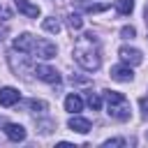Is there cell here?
<instances>
[{
	"label": "cell",
	"mask_w": 148,
	"mask_h": 148,
	"mask_svg": "<svg viewBox=\"0 0 148 148\" xmlns=\"http://www.w3.org/2000/svg\"><path fill=\"white\" fill-rule=\"evenodd\" d=\"M74 60L86 72L99 69L102 56H99V46H97V39L92 37V32H86L83 37H79V42L74 44Z\"/></svg>",
	"instance_id": "obj_1"
},
{
	"label": "cell",
	"mask_w": 148,
	"mask_h": 148,
	"mask_svg": "<svg viewBox=\"0 0 148 148\" xmlns=\"http://www.w3.org/2000/svg\"><path fill=\"white\" fill-rule=\"evenodd\" d=\"M104 97H106V113L113 120H120V123L130 120L132 106H130V102H127V97L123 92H118V90H104Z\"/></svg>",
	"instance_id": "obj_2"
},
{
	"label": "cell",
	"mask_w": 148,
	"mask_h": 148,
	"mask_svg": "<svg viewBox=\"0 0 148 148\" xmlns=\"http://www.w3.org/2000/svg\"><path fill=\"white\" fill-rule=\"evenodd\" d=\"M56 44H51V42H46V39H35L32 42V49H30V53L32 56H37V58H42V60H51V58H56Z\"/></svg>",
	"instance_id": "obj_3"
},
{
	"label": "cell",
	"mask_w": 148,
	"mask_h": 148,
	"mask_svg": "<svg viewBox=\"0 0 148 148\" xmlns=\"http://www.w3.org/2000/svg\"><path fill=\"white\" fill-rule=\"evenodd\" d=\"M118 56H120V60H123L125 65H130V67H134V65H141V62H143L141 51H139V49H134V46H120V49H118Z\"/></svg>",
	"instance_id": "obj_4"
},
{
	"label": "cell",
	"mask_w": 148,
	"mask_h": 148,
	"mask_svg": "<svg viewBox=\"0 0 148 148\" xmlns=\"http://www.w3.org/2000/svg\"><path fill=\"white\" fill-rule=\"evenodd\" d=\"M35 74H37V79H42V81H46L51 86L60 83V74L53 67H49V65H35Z\"/></svg>",
	"instance_id": "obj_5"
},
{
	"label": "cell",
	"mask_w": 148,
	"mask_h": 148,
	"mask_svg": "<svg viewBox=\"0 0 148 148\" xmlns=\"http://www.w3.org/2000/svg\"><path fill=\"white\" fill-rule=\"evenodd\" d=\"M111 79L113 81H120V83H127L134 79V72L130 65H113L111 67Z\"/></svg>",
	"instance_id": "obj_6"
},
{
	"label": "cell",
	"mask_w": 148,
	"mask_h": 148,
	"mask_svg": "<svg viewBox=\"0 0 148 148\" xmlns=\"http://www.w3.org/2000/svg\"><path fill=\"white\" fill-rule=\"evenodd\" d=\"M18 99H21V92H18L16 88L7 86V88L0 90V104H2V106H14Z\"/></svg>",
	"instance_id": "obj_7"
},
{
	"label": "cell",
	"mask_w": 148,
	"mask_h": 148,
	"mask_svg": "<svg viewBox=\"0 0 148 148\" xmlns=\"http://www.w3.org/2000/svg\"><path fill=\"white\" fill-rule=\"evenodd\" d=\"M90 127H92V125H90V120H88V118H81V116H76V113L69 118V130H72V132L88 134V132H90Z\"/></svg>",
	"instance_id": "obj_8"
},
{
	"label": "cell",
	"mask_w": 148,
	"mask_h": 148,
	"mask_svg": "<svg viewBox=\"0 0 148 148\" xmlns=\"http://www.w3.org/2000/svg\"><path fill=\"white\" fill-rule=\"evenodd\" d=\"M5 134H7L9 141H16V143L25 139V130H23V125H16V123H7V125H5Z\"/></svg>",
	"instance_id": "obj_9"
},
{
	"label": "cell",
	"mask_w": 148,
	"mask_h": 148,
	"mask_svg": "<svg viewBox=\"0 0 148 148\" xmlns=\"http://www.w3.org/2000/svg\"><path fill=\"white\" fill-rule=\"evenodd\" d=\"M14 5H16V9H18L21 14H25L28 18H37V16H39V7L32 5L30 0H14Z\"/></svg>",
	"instance_id": "obj_10"
},
{
	"label": "cell",
	"mask_w": 148,
	"mask_h": 148,
	"mask_svg": "<svg viewBox=\"0 0 148 148\" xmlns=\"http://www.w3.org/2000/svg\"><path fill=\"white\" fill-rule=\"evenodd\" d=\"M32 42H35V37H32V35H28V32H23V35H18V37L14 39V49H16V51H21V53H30Z\"/></svg>",
	"instance_id": "obj_11"
},
{
	"label": "cell",
	"mask_w": 148,
	"mask_h": 148,
	"mask_svg": "<svg viewBox=\"0 0 148 148\" xmlns=\"http://www.w3.org/2000/svg\"><path fill=\"white\" fill-rule=\"evenodd\" d=\"M81 109H83V99H81L79 95L72 92V95L65 97V111H69V113H79Z\"/></svg>",
	"instance_id": "obj_12"
},
{
	"label": "cell",
	"mask_w": 148,
	"mask_h": 148,
	"mask_svg": "<svg viewBox=\"0 0 148 148\" xmlns=\"http://www.w3.org/2000/svg\"><path fill=\"white\" fill-rule=\"evenodd\" d=\"M116 12L120 16H127L134 12V0H116Z\"/></svg>",
	"instance_id": "obj_13"
},
{
	"label": "cell",
	"mask_w": 148,
	"mask_h": 148,
	"mask_svg": "<svg viewBox=\"0 0 148 148\" xmlns=\"http://www.w3.org/2000/svg\"><path fill=\"white\" fill-rule=\"evenodd\" d=\"M42 28H44L46 32H53V35H58V32H60V21H58V18H53V16H49V18H44Z\"/></svg>",
	"instance_id": "obj_14"
},
{
	"label": "cell",
	"mask_w": 148,
	"mask_h": 148,
	"mask_svg": "<svg viewBox=\"0 0 148 148\" xmlns=\"http://www.w3.org/2000/svg\"><path fill=\"white\" fill-rule=\"evenodd\" d=\"M86 102H88V106H90V109H95V111L102 106V97H99L97 92H92V90H90V92H86Z\"/></svg>",
	"instance_id": "obj_15"
},
{
	"label": "cell",
	"mask_w": 148,
	"mask_h": 148,
	"mask_svg": "<svg viewBox=\"0 0 148 148\" xmlns=\"http://www.w3.org/2000/svg\"><path fill=\"white\" fill-rule=\"evenodd\" d=\"M67 23H69L72 30H81V28H83V18H81L79 14H69V16H67Z\"/></svg>",
	"instance_id": "obj_16"
},
{
	"label": "cell",
	"mask_w": 148,
	"mask_h": 148,
	"mask_svg": "<svg viewBox=\"0 0 148 148\" xmlns=\"http://www.w3.org/2000/svg\"><path fill=\"white\" fill-rule=\"evenodd\" d=\"M28 106H30L32 111H39V113H42V111H46V102H42V99H30V102H28Z\"/></svg>",
	"instance_id": "obj_17"
},
{
	"label": "cell",
	"mask_w": 148,
	"mask_h": 148,
	"mask_svg": "<svg viewBox=\"0 0 148 148\" xmlns=\"http://www.w3.org/2000/svg\"><path fill=\"white\" fill-rule=\"evenodd\" d=\"M113 146H127V141L125 139H109V141H104V148H113Z\"/></svg>",
	"instance_id": "obj_18"
},
{
	"label": "cell",
	"mask_w": 148,
	"mask_h": 148,
	"mask_svg": "<svg viewBox=\"0 0 148 148\" xmlns=\"http://www.w3.org/2000/svg\"><path fill=\"white\" fill-rule=\"evenodd\" d=\"M120 35H123V37H125V39H132V37H134V35H136V30H134V28H132V25H125V28H123V30H120Z\"/></svg>",
	"instance_id": "obj_19"
},
{
	"label": "cell",
	"mask_w": 148,
	"mask_h": 148,
	"mask_svg": "<svg viewBox=\"0 0 148 148\" xmlns=\"http://www.w3.org/2000/svg\"><path fill=\"white\" fill-rule=\"evenodd\" d=\"M139 106H141V111H143V118H148V97H141V99H139Z\"/></svg>",
	"instance_id": "obj_20"
},
{
	"label": "cell",
	"mask_w": 148,
	"mask_h": 148,
	"mask_svg": "<svg viewBox=\"0 0 148 148\" xmlns=\"http://www.w3.org/2000/svg\"><path fill=\"white\" fill-rule=\"evenodd\" d=\"M5 35H7V25H0V42L5 39Z\"/></svg>",
	"instance_id": "obj_21"
},
{
	"label": "cell",
	"mask_w": 148,
	"mask_h": 148,
	"mask_svg": "<svg viewBox=\"0 0 148 148\" xmlns=\"http://www.w3.org/2000/svg\"><path fill=\"white\" fill-rule=\"evenodd\" d=\"M146 141H148V132H146Z\"/></svg>",
	"instance_id": "obj_22"
}]
</instances>
